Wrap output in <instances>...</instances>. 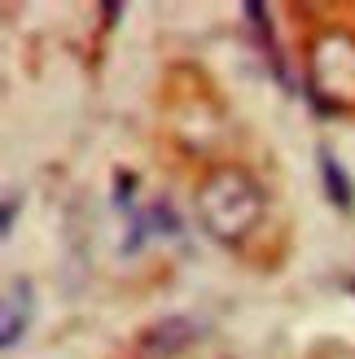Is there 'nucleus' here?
I'll return each mask as SVG.
<instances>
[{"instance_id":"nucleus-1","label":"nucleus","mask_w":355,"mask_h":359,"mask_svg":"<svg viewBox=\"0 0 355 359\" xmlns=\"http://www.w3.org/2000/svg\"><path fill=\"white\" fill-rule=\"evenodd\" d=\"M263 189L250 171L220 167L202 180L198 189V219L215 241H241L263 219Z\"/></svg>"},{"instance_id":"nucleus-2","label":"nucleus","mask_w":355,"mask_h":359,"mask_svg":"<svg viewBox=\"0 0 355 359\" xmlns=\"http://www.w3.org/2000/svg\"><path fill=\"white\" fill-rule=\"evenodd\" d=\"M307 97L325 110H342L355 105V40L342 31L325 35L321 44L312 48V83Z\"/></svg>"},{"instance_id":"nucleus-3","label":"nucleus","mask_w":355,"mask_h":359,"mask_svg":"<svg viewBox=\"0 0 355 359\" xmlns=\"http://www.w3.org/2000/svg\"><path fill=\"white\" fill-rule=\"evenodd\" d=\"M193 333H198V329H193V320H185V316H167L163 320V325H154L145 337H140V351H145V355H180L189 342H193Z\"/></svg>"},{"instance_id":"nucleus-4","label":"nucleus","mask_w":355,"mask_h":359,"mask_svg":"<svg viewBox=\"0 0 355 359\" xmlns=\"http://www.w3.org/2000/svg\"><path fill=\"white\" fill-rule=\"evenodd\" d=\"M316 158H321V180H325L329 202L338 206V210H351V206H355V184H351L347 167L338 163V154H333L329 145H321V149H316Z\"/></svg>"},{"instance_id":"nucleus-5","label":"nucleus","mask_w":355,"mask_h":359,"mask_svg":"<svg viewBox=\"0 0 355 359\" xmlns=\"http://www.w3.org/2000/svg\"><path fill=\"white\" fill-rule=\"evenodd\" d=\"M27 320H31V280H13L9 285V298H5V346H18V337L27 333Z\"/></svg>"},{"instance_id":"nucleus-6","label":"nucleus","mask_w":355,"mask_h":359,"mask_svg":"<svg viewBox=\"0 0 355 359\" xmlns=\"http://www.w3.org/2000/svg\"><path fill=\"white\" fill-rule=\"evenodd\" d=\"M13 215H18V193H5V219H0L5 232H13Z\"/></svg>"}]
</instances>
